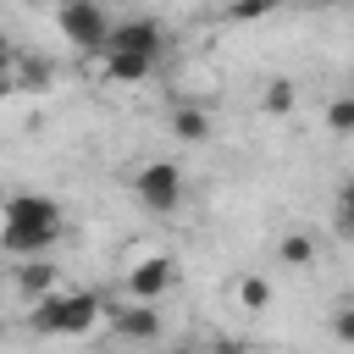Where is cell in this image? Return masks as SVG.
Segmentation results:
<instances>
[{"label": "cell", "instance_id": "6da1fadb", "mask_svg": "<svg viewBox=\"0 0 354 354\" xmlns=\"http://www.w3.org/2000/svg\"><path fill=\"white\" fill-rule=\"evenodd\" d=\"M61 232V205L44 194H11L0 205V249L6 254H44Z\"/></svg>", "mask_w": 354, "mask_h": 354}, {"label": "cell", "instance_id": "7a4b0ae2", "mask_svg": "<svg viewBox=\"0 0 354 354\" xmlns=\"http://www.w3.org/2000/svg\"><path fill=\"white\" fill-rule=\"evenodd\" d=\"M100 315H105V299H100V293H88V288L55 293V288H50V293L39 299V310L28 315V326L44 332V337H77V332H88Z\"/></svg>", "mask_w": 354, "mask_h": 354}, {"label": "cell", "instance_id": "3957f363", "mask_svg": "<svg viewBox=\"0 0 354 354\" xmlns=\"http://www.w3.org/2000/svg\"><path fill=\"white\" fill-rule=\"evenodd\" d=\"M55 28H61V39H66V44H77V50H94V55H100L116 22L105 17V6H100V0H61Z\"/></svg>", "mask_w": 354, "mask_h": 354}, {"label": "cell", "instance_id": "277c9868", "mask_svg": "<svg viewBox=\"0 0 354 354\" xmlns=\"http://www.w3.org/2000/svg\"><path fill=\"white\" fill-rule=\"evenodd\" d=\"M133 194L144 199V210H177V199H183V177H177L171 160H149V166L133 171Z\"/></svg>", "mask_w": 354, "mask_h": 354}, {"label": "cell", "instance_id": "5b68a950", "mask_svg": "<svg viewBox=\"0 0 354 354\" xmlns=\"http://www.w3.org/2000/svg\"><path fill=\"white\" fill-rule=\"evenodd\" d=\"M171 282H177V260L171 254H144V260L127 266V299H138V304H155Z\"/></svg>", "mask_w": 354, "mask_h": 354}, {"label": "cell", "instance_id": "8992f818", "mask_svg": "<svg viewBox=\"0 0 354 354\" xmlns=\"http://www.w3.org/2000/svg\"><path fill=\"white\" fill-rule=\"evenodd\" d=\"M100 55H149V61H155V55H160V28H155L149 17H138V22H116Z\"/></svg>", "mask_w": 354, "mask_h": 354}, {"label": "cell", "instance_id": "52a82bcc", "mask_svg": "<svg viewBox=\"0 0 354 354\" xmlns=\"http://www.w3.org/2000/svg\"><path fill=\"white\" fill-rule=\"evenodd\" d=\"M111 321H116V332L133 337V343H149V337L160 332V315H155L149 304H138V299H127V310H111Z\"/></svg>", "mask_w": 354, "mask_h": 354}, {"label": "cell", "instance_id": "ba28073f", "mask_svg": "<svg viewBox=\"0 0 354 354\" xmlns=\"http://www.w3.org/2000/svg\"><path fill=\"white\" fill-rule=\"evenodd\" d=\"M171 133H177L183 144H205V138H210V116H205L199 105H177V111H171Z\"/></svg>", "mask_w": 354, "mask_h": 354}, {"label": "cell", "instance_id": "9c48e42d", "mask_svg": "<svg viewBox=\"0 0 354 354\" xmlns=\"http://www.w3.org/2000/svg\"><path fill=\"white\" fill-rule=\"evenodd\" d=\"M105 61V77H116V83H144L149 77V55H100Z\"/></svg>", "mask_w": 354, "mask_h": 354}, {"label": "cell", "instance_id": "30bf717a", "mask_svg": "<svg viewBox=\"0 0 354 354\" xmlns=\"http://www.w3.org/2000/svg\"><path fill=\"white\" fill-rule=\"evenodd\" d=\"M232 299H238L243 310H266V304H271V282H266V277H238Z\"/></svg>", "mask_w": 354, "mask_h": 354}, {"label": "cell", "instance_id": "8fae6325", "mask_svg": "<svg viewBox=\"0 0 354 354\" xmlns=\"http://www.w3.org/2000/svg\"><path fill=\"white\" fill-rule=\"evenodd\" d=\"M310 260H315V243L304 232H288L282 238V266H310Z\"/></svg>", "mask_w": 354, "mask_h": 354}, {"label": "cell", "instance_id": "7c38bea8", "mask_svg": "<svg viewBox=\"0 0 354 354\" xmlns=\"http://www.w3.org/2000/svg\"><path fill=\"white\" fill-rule=\"evenodd\" d=\"M326 127H332V133H354V88L326 105Z\"/></svg>", "mask_w": 354, "mask_h": 354}, {"label": "cell", "instance_id": "4fadbf2b", "mask_svg": "<svg viewBox=\"0 0 354 354\" xmlns=\"http://www.w3.org/2000/svg\"><path fill=\"white\" fill-rule=\"evenodd\" d=\"M277 0H232L227 6V22H254V17H271Z\"/></svg>", "mask_w": 354, "mask_h": 354}, {"label": "cell", "instance_id": "5bb4252c", "mask_svg": "<svg viewBox=\"0 0 354 354\" xmlns=\"http://www.w3.org/2000/svg\"><path fill=\"white\" fill-rule=\"evenodd\" d=\"M22 288H28V293H50V288H55V271H50V266H39V260H33V266H22Z\"/></svg>", "mask_w": 354, "mask_h": 354}, {"label": "cell", "instance_id": "9a60e30c", "mask_svg": "<svg viewBox=\"0 0 354 354\" xmlns=\"http://www.w3.org/2000/svg\"><path fill=\"white\" fill-rule=\"evenodd\" d=\"M288 105H293V83L288 77H271L266 83V111H288Z\"/></svg>", "mask_w": 354, "mask_h": 354}, {"label": "cell", "instance_id": "2e32d148", "mask_svg": "<svg viewBox=\"0 0 354 354\" xmlns=\"http://www.w3.org/2000/svg\"><path fill=\"white\" fill-rule=\"evenodd\" d=\"M332 337L354 348V304H337V310H332Z\"/></svg>", "mask_w": 354, "mask_h": 354}, {"label": "cell", "instance_id": "e0dca14e", "mask_svg": "<svg viewBox=\"0 0 354 354\" xmlns=\"http://www.w3.org/2000/svg\"><path fill=\"white\" fill-rule=\"evenodd\" d=\"M337 227H343V232H354V183L337 194Z\"/></svg>", "mask_w": 354, "mask_h": 354}, {"label": "cell", "instance_id": "ac0fdd59", "mask_svg": "<svg viewBox=\"0 0 354 354\" xmlns=\"http://www.w3.org/2000/svg\"><path fill=\"white\" fill-rule=\"evenodd\" d=\"M17 83H28V88H39V83H50V66H39V61H28Z\"/></svg>", "mask_w": 354, "mask_h": 354}, {"label": "cell", "instance_id": "d6986e66", "mask_svg": "<svg viewBox=\"0 0 354 354\" xmlns=\"http://www.w3.org/2000/svg\"><path fill=\"white\" fill-rule=\"evenodd\" d=\"M17 83V72H11V50H6V39H0V88H11Z\"/></svg>", "mask_w": 354, "mask_h": 354}, {"label": "cell", "instance_id": "ffe728a7", "mask_svg": "<svg viewBox=\"0 0 354 354\" xmlns=\"http://www.w3.org/2000/svg\"><path fill=\"white\" fill-rule=\"evenodd\" d=\"M216 354H249V348H243L238 337H221V343H216Z\"/></svg>", "mask_w": 354, "mask_h": 354}, {"label": "cell", "instance_id": "44dd1931", "mask_svg": "<svg viewBox=\"0 0 354 354\" xmlns=\"http://www.w3.org/2000/svg\"><path fill=\"white\" fill-rule=\"evenodd\" d=\"M315 6H354V0H315Z\"/></svg>", "mask_w": 354, "mask_h": 354}, {"label": "cell", "instance_id": "7402d4cb", "mask_svg": "<svg viewBox=\"0 0 354 354\" xmlns=\"http://www.w3.org/2000/svg\"><path fill=\"white\" fill-rule=\"evenodd\" d=\"M177 354H194V348H177Z\"/></svg>", "mask_w": 354, "mask_h": 354}]
</instances>
